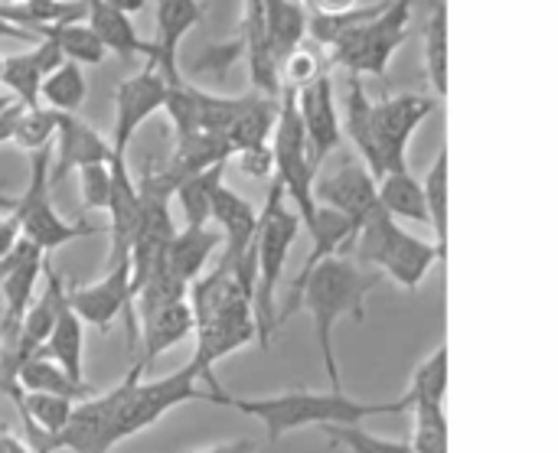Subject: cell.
<instances>
[{
  "label": "cell",
  "mask_w": 558,
  "mask_h": 453,
  "mask_svg": "<svg viewBox=\"0 0 558 453\" xmlns=\"http://www.w3.org/2000/svg\"><path fill=\"white\" fill-rule=\"evenodd\" d=\"M379 284H383L379 271L363 268L350 255H330V258L317 261L307 274H298L291 281V287H288L284 310L278 314V323L291 320L298 310L311 314L330 392H343L340 366H337V356H333V330L347 317L363 320L366 317V301Z\"/></svg>",
  "instance_id": "1"
},
{
  "label": "cell",
  "mask_w": 558,
  "mask_h": 453,
  "mask_svg": "<svg viewBox=\"0 0 558 453\" xmlns=\"http://www.w3.org/2000/svg\"><path fill=\"white\" fill-rule=\"evenodd\" d=\"M226 408H235L245 418H255L268 431V444H278L284 434L301 428H327V425H363L369 418H396L409 415V402L399 395L392 402H360L343 392H311L291 389L268 399H232L226 395Z\"/></svg>",
  "instance_id": "2"
},
{
  "label": "cell",
  "mask_w": 558,
  "mask_h": 453,
  "mask_svg": "<svg viewBox=\"0 0 558 453\" xmlns=\"http://www.w3.org/2000/svg\"><path fill=\"white\" fill-rule=\"evenodd\" d=\"M284 189L271 183L265 209L258 212L255 232V287H252V317H255V343L258 350H271V336L278 330V284L284 278V265L291 245L301 232V219L284 206Z\"/></svg>",
  "instance_id": "3"
},
{
  "label": "cell",
  "mask_w": 558,
  "mask_h": 453,
  "mask_svg": "<svg viewBox=\"0 0 558 453\" xmlns=\"http://www.w3.org/2000/svg\"><path fill=\"white\" fill-rule=\"evenodd\" d=\"M353 258L363 268L392 278L402 291H418V284L428 278L435 261H445V252L432 242L409 235L396 219H389L376 206V212L363 222L353 242Z\"/></svg>",
  "instance_id": "4"
},
{
  "label": "cell",
  "mask_w": 558,
  "mask_h": 453,
  "mask_svg": "<svg viewBox=\"0 0 558 453\" xmlns=\"http://www.w3.org/2000/svg\"><path fill=\"white\" fill-rule=\"evenodd\" d=\"M52 150V147H49ZM49 150L29 154V180L20 196H3L0 193V216L13 219L20 229V238L36 245L43 255H49L59 245H69L75 238L101 235V225L88 222H69L56 212L52 196H49Z\"/></svg>",
  "instance_id": "5"
},
{
  "label": "cell",
  "mask_w": 558,
  "mask_h": 453,
  "mask_svg": "<svg viewBox=\"0 0 558 453\" xmlns=\"http://www.w3.org/2000/svg\"><path fill=\"white\" fill-rule=\"evenodd\" d=\"M186 402H213L209 389H199V372L193 363H186L183 369H177L163 379H150V382H144L137 376L118 405V415L108 428L105 448L111 451V448L131 441L134 434L154 428L163 415H170L173 408H180Z\"/></svg>",
  "instance_id": "6"
},
{
  "label": "cell",
  "mask_w": 558,
  "mask_h": 453,
  "mask_svg": "<svg viewBox=\"0 0 558 453\" xmlns=\"http://www.w3.org/2000/svg\"><path fill=\"white\" fill-rule=\"evenodd\" d=\"M415 0H386L376 16L353 26L340 42L327 49L333 65H343L350 75H373L383 78L389 72V62L396 49L409 39Z\"/></svg>",
  "instance_id": "7"
},
{
  "label": "cell",
  "mask_w": 558,
  "mask_h": 453,
  "mask_svg": "<svg viewBox=\"0 0 558 453\" xmlns=\"http://www.w3.org/2000/svg\"><path fill=\"white\" fill-rule=\"evenodd\" d=\"M268 144H271V160H275V183L284 189V199L294 203V216L301 219V225L311 229V222L317 216L314 180L320 170L314 167L311 150H307V137H304L298 105H294V88L281 91L278 121H275Z\"/></svg>",
  "instance_id": "8"
},
{
  "label": "cell",
  "mask_w": 558,
  "mask_h": 453,
  "mask_svg": "<svg viewBox=\"0 0 558 453\" xmlns=\"http://www.w3.org/2000/svg\"><path fill=\"white\" fill-rule=\"evenodd\" d=\"M438 111V98L422 95V91H405V95H386L373 101V127H376V154H379V170L386 173H402L409 170V144L415 131ZM379 176V180H383Z\"/></svg>",
  "instance_id": "9"
},
{
  "label": "cell",
  "mask_w": 558,
  "mask_h": 453,
  "mask_svg": "<svg viewBox=\"0 0 558 453\" xmlns=\"http://www.w3.org/2000/svg\"><path fill=\"white\" fill-rule=\"evenodd\" d=\"M314 203L324 209L340 212L343 219H350V225L363 229V222L376 212L379 199H376V180L373 173L363 167V160L356 154H343L340 163L333 170H320L314 180Z\"/></svg>",
  "instance_id": "10"
},
{
  "label": "cell",
  "mask_w": 558,
  "mask_h": 453,
  "mask_svg": "<svg viewBox=\"0 0 558 453\" xmlns=\"http://www.w3.org/2000/svg\"><path fill=\"white\" fill-rule=\"evenodd\" d=\"M65 301L72 307V314L95 327L98 333H108L111 323L118 320V314H128V336H131V350H137V323L131 314V265H114L105 268V274L95 284H78L72 291H65Z\"/></svg>",
  "instance_id": "11"
},
{
  "label": "cell",
  "mask_w": 558,
  "mask_h": 453,
  "mask_svg": "<svg viewBox=\"0 0 558 453\" xmlns=\"http://www.w3.org/2000/svg\"><path fill=\"white\" fill-rule=\"evenodd\" d=\"M144 376V369L134 363V369L105 395L98 399H82V405H72V415L65 421V428L46 444V453L52 451H72V453H108L105 441H108V428L118 415V405L124 399V392L131 389V382Z\"/></svg>",
  "instance_id": "12"
},
{
  "label": "cell",
  "mask_w": 558,
  "mask_h": 453,
  "mask_svg": "<svg viewBox=\"0 0 558 453\" xmlns=\"http://www.w3.org/2000/svg\"><path fill=\"white\" fill-rule=\"evenodd\" d=\"M167 91L170 82L157 72L154 62H144V69L131 78H124L114 88V131H111V154L128 160V144L134 140V134L141 131V124L163 111L167 105Z\"/></svg>",
  "instance_id": "13"
},
{
  "label": "cell",
  "mask_w": 558,
  "mask_h": 453,
  "mask_svg": "<svg viewBox=\"0 0 558 453\" xmlns=\"http://www.w3.org/2000/svg\"><path fill=\"white\" fill-rule=\"evenodd\" d=\"M294 105H298V118L307 137V150L317 170H324L327 157L340 150L343 144V131H340V108H337V95H333V78L330 72H320L311 85L294 91Z\"/></svg>",
  "instance_id": "14"
},
{
  "label": "cell",
  "mask_w": 558,
  "mask_h": 453,
  "mask_svg": "<svg viewBox=\"0 0 558 453\" xmlns=\"http://www.w3.org/2000/svg\"><path fill=\"white\" fill-rule=\"evenodd\" d=\"M209 225L219 232L222 238V255H219V268L235 271L242 265V258L248 255L255 232H258V209L239 196L235 189H229L226 183L216 186L213 193V212H209Z\"/></svg>",
  "instance_id": "15"
},
{
  "label": "cell",
  "mask_w": 558,
  "mask_h": 453,
  "mask_svg": "<svg viewBox=\"0 0 558 453\" xmlns=\"http://www.w3.org/2000/svg\"><path fill=\"white\" fill-rule=\"evenodd\" d=\"M111 157H114L111 144L88 121H82L78 114H59L52 150H49V186L65 180L78 167L108 163Z\"/></svg>",
  "instance_id": "16"
},
{
  "label": "cell",
  "mask_w": 558,
  "mask_h": 453,
  "mask_svg": "<svg viewBox=\"0 0 558 453\" xmlns=\"http://www.w3.org/2000/svg\"><path fill=\"white\" fill-rule=\"evenodd\" d=\"M239 42H242V56H245V69H248V82H252L255 95L281 98V91H284L281 65H278L275 49H271V39H268L262 0H245V13H242V26H239Z\"/></svg>",
  "instance_id": "17"
},
{
  "label": "cell",
  "mask_w": 558,
  "mask_h": 453,
  "mask_svg": "<svg viewBox=\"0 0 558 453\" xmlns=\"http://www.w3.org/2000/svg\"><path fill=\"white\" fill-rule=\"evenodd\" d=\"M203 20V3L199 0H157V26H154V36H150V49L154 56L147 62L157 65V72L177 85L183 82L180 78V65H177V56H180V42L183 36Z\"/></svg>",
  "instance_id": "18"
},
{
  "label": "cell",
  "mask_w": 558,
  "mask_h": 453,
  "mask_svg": "<svg viewBox=\"0 0 558 453\" xmlns=\"http://www.w3.org/2000/svg\"><path fill=\"white\" fill-rule=\"evenodd\" d=\"M62 62L65 59H62L59 46L52 39H39L26 52L3 56V62H0V88L13 101L33 108V105H39V85H43V78L56 65H62Z\"/></svg>",
  "instance_id": "19"
},
{
  "label": "cell",
  "mask_w": 558,
  "mask_h": 453,
  "mask_svg": "<svg viewBox=\"0 0 558 453\" xmlns=\"http://www.w3.org/2000/svg\"><path fill=\"white\" fill-rule=\"evenodd\" d=\"M190 336H193V310H190L186 301L167 304V307L141 317V323H137V350H141V359H137V366L147 372L167 350L180 346Z\"/></svg>",
  "instance_id": "20"
},
{
  "label": "cell",
  "mask_w": 558,
  "mask_h": 453,
  "mask_svg": "<svg viewBox=\"0 0 558 453\" xmlns=\"http://www.w3.org/2000/svg\"><path fill=\"white\" fill-rule=\"evenodd\" d=\"M82 3H85V26L101 39V46H105L108 52H114V56H121V59L141 56L144 62L154 56L150 39H144V36L134 29L131 16H128L124 10L111 7L108 0H82Z\"/></svg>",
  "instance_id": "21"
},
{
  "label": "cell",
  "mask_w": 558,
  "mask_h": 453,
  "mask_svg": "<svg viewBox=\"0 0 558 453\" xmlns=\"http://www.w3.org/2000/svg\"><path fill=\"white\" fill-rule=\"evenodd\" d=\"M219 245H222V238L213 225H183L173 232V238L163 252V268L190 287L196 278L206 274V265Z\"/></svg>",
  "instance_id": "22"
},
{
  "label": "cell",
  "mask_w": 558,
  "mask_h": 453,
  "mask_svg": "<svg viewBox=\"0 0 558 453\" xmlns=\"http://www.w3.org/2000/svg\"><path fill=\"white\" fill-rule=\"evenodd\" d=\"M340 131L353 140L356 157L363 160V167L373 173V180L379 183L383 170H379V154H376V127H373V98L363 85L360 75H350L347 85V101H343V114H340Z\"/></svg>",
  "instance_id": "23"
},
{
  "label": "cell",
  "mask_w": 558,
  "mask_h": 453,
  "mask_svg": "<svg viewBox=\"0 0 558 453\" xmlns=\"http://www.w3.org/2000/svg\"><path fill=\"white\" fill-rule=\"evenodd\" d=\"M46 359H52L75 385H88L85 382V323L72 314L69 301H59L56 310V323L39 350Z\"/></svg>",
  "instance_id": "24"
},
{
  "label": "cell",
  "mask_w": 558,
  "mask_h": 453,
  "mask_svg": "<svg viewBox=\"0 0 558 453\" xmlns=\"http://www.w3.org/2000/svg\"><path fill=\"white\" fill-rule=\"evenodd\" d=\"M262 7H265L268 39L281 65L307 39V3L304 0H262Z\"/></svg>",
  "instance_id": "25"
},
{
  "label": "cell",
  "mask_w": 558,
  "mask_h": 453,
  "mask_svg": "<svg viewBox=\"0 0 558 453\" xmlns=\"http://www.w3.org/2000/svg\"><path fill=\"white\" fill-rule=\"evenodd\" d=\"M376 199L379 209L389 219H409L418 225H428V209H425V193H422V180H415L409 170L402 173H386L376 183Z\"/></svg>",
  "instance_id": "26"
},
{
  "label": "cell",
  "mask_w": 558,
  "mask_h": 453,
  "mask_svg": "<svg viewBox=\"0 0 558 453\" xmlns=\"http://www.w3.org/2000/svg\"><path fill=\"white\" fill-rule=\"evenodd\" d=\"M16 389H20V395L23 392H43V395H62V399H72V402H78V399H88V392H92V385H75L52 359H46L43 353H33V356H26L20 366H16Z\"/></svg>",
  "instance_id": "27"
},
{
  "label": "cell",
  "mask_w": 558,
  "mask_h": 453,
  "mask_svg": "<svg viewBox=\"0 0 558 453\" xmlns=\"http://www.w3.org/2000/svg\"><path fill=\"white\" fill-rule=\"evenodd\" d=\"M85 98H88V82H85L82 65H75V62L56 65L39 85V101H46L43 108H49L56 114H78Z\"/></svg>",
  "instance_id": "28"
},
{
  "label": "cell",
  "mask_w": 558,
  "mask_h": 453,
  "mask_svg": "<svg viewBox=\"0 0 558 453\" xmlns=\"http://www.w3.org/2000/svg\"><path fill=\"white\" fill-rule=\"evenodd\" d=\"M222 173H226V163H216V167H206L193 176H186L173 196L183 209V219L186 225H209V212H213V193L216 186L222 183Z\"/></svg>",
  "instance_id": "29"
},
{
  "label": "cell",
  "mask_w": 558,
  "mask_h": 453,
  "mask_svg": "<svg viewBox=\"0 0 558 453\" xmlns=\"http://www.w3.org/2000/svg\"><path fill=\"white\" fill-rule=\"evenodd\" d=\"M425 75L438 98L448 95V7L438 0L425 23Z\"/></svg>",
  "instance_id": "30"
},
{
  "label": "cell",
  "mask_w": 558,
  "mask_h": 453,
  "mask_svg": "<svg viewBox=\"0 0 558 453\" xmlns=\"http://www.w3.org/2000/svg\"><path fill=\"white\" fill-rule=\"evenodd\" d=\"M425 209H428V229L435 232V245L448 255V150L441 147L432 170L422 180Z\"/></svg>",
  "instance_id": "31"
},
{
  "label": "cell",
  "mask_w": 558,
  "mask_h": 453,
  "mask_svg": "<svg viewBox=\"0 0 558 453\" xmlns=\"http://www.w3.org/2000/svg\"><path fill=\"white\" fill-rule=\"evenodd\" d=\"M39 39H52L59 46L62 59L75 62V65H101L108 56L101 39L85 23H65V26L46 29V33H39Z\"/></svg>",
  "instance_id": "32"
},
{
  "label": "cell",
  "mask_w": 558,
  "mask_h": 453,
  "mask_svg": "<svg viewBox=\"0 0 558 453\" xmlns=\"http://www.w3.org/2000/svg\"><path fill=\"white\" fill-rule=\"evenodd\" d=\"M445 395H448V346L441 343L432 356H425L415 366L402 399L412 408L415 402H445Z\"/></svg>",
  "instance_id": "33"
},
{
  "label": "cell",
  "mask_w": 558,
  "mask_h": 453,
  "mask_svg": "<svg viewBox=\"0 0 558 453\" xmlns=\"http://www.w3.org/2000/svg\"><path fill=\"white\" fill-rule=\"evenodd\" d=\"M412 421V453H448V415L445 402H415L409 408Z\"/></svg>",
  "instance_id": "34"
},
{
  "label": "cell",
  "mask_w": 558,
  "mask_h": 453,
  "mask_svg": "<svg viewBox=\"0 0 558 453\" xmlns=\"http://www.w3.org/2000/svg\"><path fill=\"white\" fill-rule=\"evenodd\" d=\"M383 3L386 0H379L376 7H353V10H337V13H307V36L317 42V46H324V49H330L333 42H340L353 26H360V23H366L369 16H376L379 10H383Z\"/></svg>",
  "instance_id": "35"
},
{
  "label": "cell",
  "mask_w": 558,
  "mask_h": 453,
  "mask_svg": "<svg viewBox=\"0 0 558 453\" xmlns=\"http://www.w3.org/2000/svg\"><path fill=\"white\" fill-rule=\"evenodd\" d=\"M56 121H59V114L49 111V108H43V105L23 108L16 127H13L10 144H16V147L26 150V154L49 150V147H52V137H56Z\"/></svg>",
  "instance_id": "36"
},
{
  "label": "cell",
  "mask_w": 558,
  "mask_h": 453,
  "mask_svg": "<svg viewBox=\"0 0 558 453\" xmlns=\"http://www.w3.org/2000/svg\"><path fill=\"white\" fill-rule=\"evenodd\" d=\"M320 431L330 438V444H337V448H343V451L350 453H412L409 441L376 438V434L363 431L360 425H353V428L350 425H327Z\"/></svg>",
  "instance_id": "37"
},
{
  "label": "cell",
  "mask_w": 558,
  "mask_h": 453,
  "mask_svg": "<svg viewBox=\"0 0 558 453\" xmlns=\"http://www.w3.org/2000/svg\"><path fill=\"white\" fill-rule=\"evenodd\" d=\"M78 193H82V209L85 212H108L111 203V170L108 163H88L78 167Z\"/></svg>",
  "instance_id": "38"
},
{
  "label": "cell",
  "mask_w": 558,
  "mask_h": 453,
  "mask_svg": "<svg viewBox=\"0 0 558 453\" xmlns=\"http://www.w3.org/2000/svg\"><path fill=\"white\" fill-rule=\"evenodd\" d=\"M320 72H327L324 62H320V56H317L314 49H307V46H298V49L281 62V85L298 91V88L311 85Z\"/></svg>",
  "instance_id": "39"
},
{
  "label": "cell",
  "mask_w": 558,
  "mask_h": 453,
  "mask_svg": "<svg viewBox=\"0 0 558 453\" xmlns=\"http://www.w3.org/2000/svg\"><path fill=\"white\" fill-rule=\"evenodd\" d=\"M242 173L255 176V180H268L275 173V160H271V144H262V147H248L242 154H235Z\"/></svg>",
  "instance_id": "40"
},
{
  "label": "cell",
  "mask_w": 558,
  "mask_h": 453,
  "mask_svg": "<svg viewBox=\"0 0 558 453\" xmlns=\"http://www.w3.org/2000/svg\"><path fill=\"white\" fill-rule=\"evenodd\" d=\"M23 108H26V105H20V101H10L7 108H0V144H7V140L13 137V127H16Z\"/></svg>",
  "instance_id": "41"
},
{
  "label": "cell",
  "mask_w": 558,
  "mask_h": 453,
  "mask_svg": "<svg viewBox=\"0 0 558 453\" xmlns=\"http://www.w3.org/2000/svg\"><path fill=\"white\" fill-rule=\"evenodd\" d=\"M255 441L252 438H235V441H222V444H213V448H199V451L186 453H255Z\"/></svg>",
  "instance_id": "42"
},
{
  "label": "cell",
  "mask_w": 558,
  "mask_h": 453,
  "mask_svg": "<svg viewBox=\"0 0 558 453\" xmlns=\"http://www.w3.org/2000/svg\"><path fill=\"white\" fill-rule=\"evenodd\" d=\"M0 453H36L29 444H23L16 434L10 431H0Z\"/></svg>",
  "instance_id": "43"
},
{
  "label": "cell",
  "mask_w": 558,
  "mask_h": 453,
  "mask_svg": "<svg viewBox=\"0 0 558 453\" xmlns=\"http://www.w3.org/2000/svg\"><path fill=\"white\" fill-rule=\"evenodd\" d=\"M0 36H10V39H20V42H39L33 33H26V29H20V26H13V23H7L3 16H0Z\"/></svg>",
  "instance_id": "44"
},
{
  "label": "cell",
  "mask_w": 558,
  "mask_h": 453,
  "mask_svg": "<svg viewBox=\"0 0 558 453\" xmlns=\"http://www.w3.org/2000/svg\"><path fill=\"white\" fill-rule=\"evenodd\" d=\"M108 3H111V7H118V10H124L128 16L147 7V0H108Z\"/></svg>",
  "instance_id": "45"
},
{
  "label": "cell",
  "mask_w": 558,
  "mask_h": 453,
  "mask_svg": "<svg viewBox=\"0 0 558 453\" xmlns=\"http://www.w3.org/2000/svg\"><path fill=\"white\" fill-rule=\"evenodd\" d=\"M3 356H7V340H3V330H0V363H3Z\"/></svg>",
  "instance_id": "46"
},
{
  "label": "cell",
  "mask_w": 558,
  "mask_h": 453,
  "mask_svg": "<svg viewBox=\"0 0 558 453\" xmlns=\"http://www.w3.org/2000/svg\"><path fill=\"white\" fill-rule=\"evenodd\" d=\"M10 101H13V98H10V95H7V91H0V108H7V105H10Z\"/></svg>",
  "instance_id": "47"
},
{
  "label": "cell",
  "mask_w": 558,
  "mask_h": 453,
  "mask_svg": "<svg viewBox=\"0 0 558 453\" xmlns=\"http://www.w3.org/2000/svg\"><path fill=\"white\" fill-rule=\"evenodd\" d=\"M0 3H20V0H0Z\"/></svg>",
  "instance_id": "48"
}]
</instances>
